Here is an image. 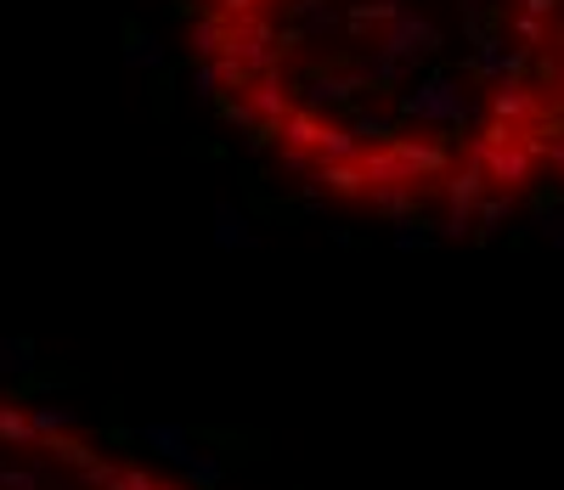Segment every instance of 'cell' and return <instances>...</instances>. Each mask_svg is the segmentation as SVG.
<instances>
[{
    "mask_svg": "<svg viewBox=\"0 0 564 490\" xmlns=\"http://www.w3.org/2000/svg\"><path fill=\"white\" fill-rule=\"evenodd\" d=\"M220 113L316 192L463 220L564 181V0H175Z\"/></svg>",
    "mask_w": 564,
    "mask_h": 490,
    "instance_id": "6da1fadb",
    "label": "cell"
}]
</instances>
